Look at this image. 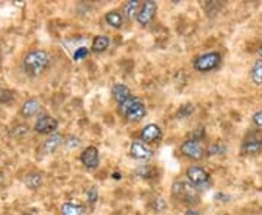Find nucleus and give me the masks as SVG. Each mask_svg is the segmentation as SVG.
<instances>
[{"instance_id": "nucleus-22", "label": "nucleus", "mask_w": 262, "mask_h": 215, "mask_svg": "<svg viewBox=\"0 0 262 215\" xmlns=\"http://www.w3.org/2000/svg\"><path fill=\"white\" fill-rule=\"evenodd\" d=\"M29 132V127L26 124H18L11 129V135L15 138H22L23 135H26Z\"/></svg>"}, {"instance_id": "nucleus-35", "label": "nucleus", "mask_w": 262, "mask_h": 215, "mask_svg": "<svg viewBox=\"0 0 262 215\" xmlns=\"http://www.w3.org/2000/svg\"><path fill=\"white\" fill-rule=\"evenodd\" d=\"M3 179H5V174H3V172H0V183L3 182Z\"/></svg>"}, {"instance_id": "nucleus-25", "label": "nucleus", "mask_w": 262, "mask_h": 215, "mask_svg": "<svg viewBox=\"0 0 262 215\" xmlns=\"http://www.w3.org/2000/svg\"><path fill=\"white\" fill-rule=\"evenodd\" d=\"M153 169L150 166H144V167H140L139 170H137V174L140 176V177H144V179H147V177H152L153 176Z\"/></svg>"}, {"instance_id": "nucleus-4", "label": "nucleus", "mask_w": 262, "mask_h": 215, "mask_svg": "<svg viewBox=\"0 0 262 215\" xmlns=\"http://www.w3.org/2000/svg\"><path fill=\"white\" fill-rule=\"evenodd\" d=\"M186 179H188V183H191L196 191L198 189H206L211 183L210 173L204 167H201V166H191V167H188L186 169Z\"/></svg>"}, {"instance_id": "nucleus-33", "label": "nucleus", "mask_w": 262, "mask_h": 215, "mask_svg": "<svg viewBox=\"0 0 262 215\" xmlns=\"http://www.w3.org/2000/svg\"><path fill=\"white\" fill-rule=\"evenodd\" d=\"M184 215H201V214H200V212H196V211H194V209H188Z\"/></svg>"}, {"instance_id": "nucleus-10", "label": "nucleus", "mask_w": 262, "mask_h": 215, "mask_svg": "<svg viewBox=\"0 0 262 215\" xmlns=\"http://www.w3.org/2000/svg\"><path fill=\"white\" fill-rule=\"evenodd\" d=\"M140 138L144 144H153V142H157V141L162 138V129L159 125L156 124H149L142 129L140 132Z\"/></svg>"}, {"instance_id": "nucleus-19", "label": "nucleus", "mask_w": 262, "mask_h": 215, "mask_svg": "<svg viewBox=\"0 0 262 215\" xmlns=\"http://www.w3.org/2000/svg\"><path fill=\"white\" fill-rule=\"evenodd\" d=\"M105 21H107V23H108L109 26H112V28L118 29V28L122 26L124 18H122V15H121L120 12L111 11L105 15Z\"/></svg>"}, {"instance_id": "nucleus-15", "label": "nucleus", "mask_w": 262, "mask_h": 215, "mask_svg": "<svg viewBox=\"0 0 262 215\" xmlns=\"http://www.w3.org/2000/svg\"><path fill=\"white\" fill-rule=\"evenodd\" d=\"M40 111V102L37 99H28L21 108V115L23 118H31Z\"/></svg>"}, {"instance_id": "nucleus-20", "label": "nucleus", "mask_w": 262, "mask_h": 215, "mask_svg": "<svg viewBox=\"0 0 262 215\" xmlns=\"http://www.w3.org/2000/svg\"><path fill=\"white\" fill-rule=\"evenodd\" d=\"M25 183H26V186L29 188V189H38L40 186H41V183H43V176H41V173H37V172H31L26 174V177H25Z\"/></svg>"}, {"instance_id": "nucleus-16", "label": "nucleus", "mask_w": 262, "mask_h": 215, "mask_svg": "<svg viewBox=\"0 0 262 215\" xmlns=\"http://www.w3.org/2000/svg\"><path fill=\"white\" fill-rule=\"evenodd\" d=\"M61 141H63V137H61L60 134H53V135H50L47 140L44 141L43 151L44 153H47V154L54 153V151L57 150V147L61 144Z\"/></svg>"}, {"instance_id": "nucleus-31", "label": "nucleus", "mask_w": 262, "mask_h": 215, "mask_svg": "<svg viewBox=\"0 0 262 215\" xmlns=\"http://www.w3.org/2000/svg\"><path fill=\"white\" fill-rule=\"evenodd\" d=\"M204 137V128L201 127V128H196L194 132H192V135H191V140H195V141H201V138Z\"/></svg>"}, {"instance_id": "nucleus-27", "label": "nucleus", "mask_w": 262, "mask_h": 215, "mask_svg": "<svg viewBox=\"0 0 262 215\" xmlns=\"http://www.w3.org/2000/svg\"><path fill=\"white\" fill-rule=\"evenodd\" d=\"M12 99H13V95H12V92H9V90H2V92H0V103H6V102H11Z\"/></svg>"}, {"instance_id": "nucleus-7", "label": "nucleus", "mask_w": 262, "mask_h": 215, "mask_svg": "<svg viewBox=\"0 0 262 215\" xmlns=\"http://www.w3.org/2000/svg\"><path fill=\"white\" fill-rule=\"evenodd\" d=\"M181 153L188 157V159H191V160H201L203 157H204V147L201 146V142L200 141H195V140H191V138H188L186 141H184L182 144H181Z\"/></svg>"}, {"instance_id": "nucleus-34", "label": "nucleus", "mask_w": 262, "mask_h": 215, "mask_svg": "<svg viewBox=\"0 0 262 215\" xmlns=\"http://www.w3.org/2000/svg\"><path fill=\"white\" fill-rule=\"evenodd\" d=\"M258 54H259V58H261V61H262V45L258 47Z\"/></svg>"}, {"instance_id": "nucleus-29", "label": "nucleus", "mask_w": 262, "mask_h": 215, "mask_svg": "<svg viewBox=\"0 0 262 215\" xmlns=\"http://www.w3.org/2000/svg\"><path fill=\"white\" fill-rule=\"evenodd\" d=\"M192 112H194V106H192V105H185V106L181 108V112L178 114V117H179V118H184V117L192 114Z\"/></svg>"}, {"instance_id": "nucleus-17", "label": "nucleus", "mask_w": 262, "mask_h": 215, "mask_svg": "<svg viewBox=\"0 0 262 215\" xmlns=\"http://www.w3.org/2000/svg\"><path fill=\"white\" fill-rule=\"evenodd\" d=\"M140 9V2L139 0H131V2H127L122 8V13L127 19H133L137 16V12Z\"/></svg>"}, {"instance_id": "nucleus-1", "label": "nucleus", "mask_w": 262, "mask_h": 215, "mask_svg": "<svg viewBox=\"0 0 262 215\" xmlns=\"http://www.w3.org/2000/svg\"><path fill=\"white\" fill-rule=\"evenodd\" d=\"M50 64V55L43 50H32L22 60L23 71L29 77H38L47 70Z\"/></svg>"}, {"instance_id": "nucleus-6", "label": "nucleus", "mask_w": 262, "mask_h": 215, "mask_svg": "<svg viewBox=\"0 0 262 215\" xmlns=\"http://www.w3.org/2000/svg\"><path fill=\"white\" fill-rule=\"evenodd\" d=\"M220 64H221V54L217 51H211L196 57V60L194 61V68L200 73H208L216 70Z\"/></svg>"}, {"instance_id": "nucleus-5", "label": "nucleus", "mask_w": 262, "mask_h": 215, "mask_svg": "<svg viewBox=\"0 0 262 215\" xmlns=\"http://www.w3.org/2000/svg\"><path fill=\"white\" fill-rule=\"evenodd\" d=\"M262 151V129H255L245 135L240 146V153L246 156H253Z\"/></svg>"}, {"instance_id": "nucleus-14", "label": "nucleus", "mask_w": 262, "mask_h": 215, "mask_svg": "<svg viewBox=\"0 0 262 215\" xmlns=\"http://www.w3.org/2000/svg\"><path fill=\"white\" fill-rule=\"evenodd\" d=\"M61 215H87L86 206L82 204H73V202H64L60 208Z\"/></svg>"}, {"instance_id": "nucleus-37", "label": "nucleus", "mask_w": 262, "mask_h": 215, "mask_svg": "<svg viewBox=\"0 0 262 215\" xmlns=\"http://www.w3.org/2000/svg\"><path fill=\"white\" fill-rule=\"evenodd\" d=\"M221 215H229V214H221Z\"/></svg>"}, {"instance_id": "nucleus-32", "label": "nucleus", "mask_w": 262, "mask_h": 215, "mask_svg": "<svg viewBox=\"0 0 262 215\" xmlns=\"http://www.w3.org/2000/svg\"><path fill=\"white\" fill-rule=\"evenodd\" d=\"M22 215H38V212H37V209H28V211H25Z\"/></svg>"}, {"instance_id": "nucleus-28", "label": "nucleus", "mask_w": 262, "mask_h": 215, "mask_svg": "<svg viewBox=\"0 0 262 215\" xmlns=\"http://www.w3.org/2000/svg\"><path fill=\"white\" fill-rule=\"evenodd\" d=\"M87 199H89L90 204H95V202L98 201V191H96L95 188H90V189L87 191Z\"/></svg>"}, {"instance_id": "nucleus-3", "label": "nucleus", "mask_w": 262, "mask_h": 215, "mask_svg": "<svg viewBox=\"0 0 262 215\" xmlns=\"http://www.w3.org/2000/svg\"><path fill=\"white\" fill-rule=\"evenodd\" d=\"M172 195L181 204L195 205L198 202V191L188 182H175L172 185Z\"/></svg>"}, {"instance_id": "nucleus-23", "label": "nucleus", "mask_w": 262, "mask_h": 215, "mask_svg": "<svg viewBox=\"0 0 262 215\" xmlns=\"http://www.w3.org/2000/svg\"><path fill=\"white\" fill-rule=\"evenodd\" d=\"M224 151H226V147L223 144H220V142H216V144H211L208 147L207 154L208 156H216V154H223Z\"/></svg>"}, {"instance_id": "nucleus-36", "label": "nucleus", "mask_w": 262, "mask_h": 215, "mask_svg": "<svg viewBox=\"0 0 262 215\" xmlns=\"http://www.w3.org/2000/svg\"><path fill=\"white\" fill-rule=\"evenodd\" d=\"M114 179H121V174H118V173H115V174H114Z\"/></svg>"}, {"instance_id": "nucleus-9", "label": "nucleus", "mask_w": 262, "mask_h": 215, "mask_svg": "<svg viewBox=\"0 0 262 215\" xmlns=\"http://www.w3.org/2000/svg\"><path fill=\"white\" fill-rule=\"evenodd\" d=\"M80 161L87 170H95L99 166V151L95 146L86 147L80 154Z\"/></svg>"}, {"instance_id": "nucleus-24", "label": "nucleus", "mask_w": 262, "mask_h": 215, "mask_svg": "<svg viewBox=\"0 0 262 215\" xmlns=\"http://www.w3.org/2000/svg\"><path fill=\"white\" fill-rule=\"evenodd\" d=\"M152 208L156 212H163L165 209L168 208V204L165 202L162 198H154L152 201Z\"/></svg>"}, {"instance_id": "nucleus-11", "label": "nucleus", "mask_w": 262, "mask_h": 215, "mask_svg": "<svg viewBox=\"0 0 262 215\" xmlns=\"http://www.w3.org/2000/svg\"><path fill=\"white\" fill-rule=\"evenodd\" d=\"M130 156L134 157V159H137V160H147V159H150L153 156V151L143 141L136 140L131 142Z\"/></svg>"}, {"instance_id": "nucleus-2", "label": "nucleus", "mask_w": 262, "mask_h": 215, "mask_svg": "<svg viewBox=\"0 0 262 215\" xmlns=\"http://www.w3.org/2000/svg\"><path fill=\"white\" fill-rule=\"evenodd\" d=\"M120 112L128 122H140L146 117V106L139 97L131 96L120 105Z\"/></svg>"}, {"instance_id": "nucleus-30", "label": "nucleus", "mask_w": 262, "mask_h": 215, "mask_svg": "<svg viewBox=\"0 0 262 215\" xmlns=\"http://www.w3.org/2000/svg\"><path fill=\"white\" fill-rule=\"evenodd\" d=\"M252 122H253V125H255V127L262 128V111H258L256 114H253V117H252Z\"/></svg>"}, {"instance_id": "nucleus-13", "label": "nucleus", "mask_w": 262, "mask_h": 215, "mask_svg": "<svg viewBox=\"0 0 262 215\" xmlns=\"http://www.w3.org/2000/svg\"><path fill=\"white\" fill-rule=\"evenodd\" d=\"M112 97H114V100L115 102H118V103H124L127 99H130L131 97V90L130 87L125 86V85H122V83H117V85H114L112 87Z\"/></svg>"}, {"instance_id": "nucleus-8", "label": "nucleus", "mask_w": 262, "mask_h": 215, "mask_svg": "<svg viewBox=\"0 0 262 215\" xmlns=\"http://www.w3.org/2000/svg\"><path fill=\"white\" fill-rule=\"evenodd\" d=\"M156 11H157V5L154 2H152V0L144 2L140 6L139 12H137V16H136L139 25L147 26L149 23H152V21L154 19V15H156Z\"/></svg>"}, {"instance_id": "nucleus-21", "label": "nucleus", "mask_w": 262, "mask_h": 215, "mask_svg": "<svg viewBox=\"0 0 262 215\" xmlns=\"http://www.w3.org/2000/svg\"><path fill=\"white\" fill-rule=\"evenodd\" d=\"M251 79L256 86H262V61L258 60L251 68Z\"/></svg>"}, {"instance_id": "nucleus-26", "label": "nucleus", "mask_w": 262, "mask_h": 215, "mask_svg": "<svg viewBox=\"0 0 262 215\" xmlns=\"http://www.w3.org/2000/svg\"><path fill=\"white\" fill-rule=\"evenodd\" d=\"M87 53H89V51H87L86 47H80V48H77L76 51H75L73 57H75L76 61H80V60H83V58L86 57Z\"/></svg>"}, {"instance_id": "nucleus-18", "label": "nucleus", "mask_w": 262, "mask_h": 215, "mask_svg": "<svg viewBox=\"0 0 262 215\" xmlns=\"http://www.w3.org/2000/svg\"><path fill=\"white\" fill-rule=\"evenodd\" d=\"M109 47V38L105 35H98L92 41V51L93 53H104Z\"/></svg>"}, {"instance_id": "nucleus-12", "label": "nucleus", "mask_w": 262, "mask_h": 215, "mask_svg": "<svg viewBox=\"0 0 262 215\" xmlns=\"http://www.w3.org/2000/svg\"><path fill=\"white\" fill-rule=\"evenodd\" d=\"M57 127H58L57 119L53 118V117H48V115H44L41 118H38V121L35 122L34 129L38 134H53L57 129Z\"/></svg>"}]
</instances>
